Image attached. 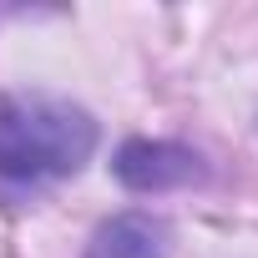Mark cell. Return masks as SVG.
Segmentation results:
<instances>
[{"mask_svg":"<svg viewBox=\"0 0 258 258\" xmlns=\"http://www.w3.org/2000/svg\"><path fill=\"white\" fill-rule=\"evenodd\" d=\"M96 147V121L46 91H16L0 101V177L6 182H56L81 172Z\"/></svg>","mask_w":258,"mask_h":258,"instance_id":"cell-1","label":"cell"},{"mask_svg":"<svg viewBox=\"0 0 258 258\" xmlns=\"http://www.w3.org/2000/svg\"><path fill=\"white\" fill-rule=\"evenodd\" d=\"M116 177L132 192H167V187H187L192 177H203V162L192 147L137 137L116 152Z\"/></svg>","mask_w":258,"mask_h":258,"instance_id":"cell-2","label":"cell"},{"mask_svg":"<svg viewBox=\"0 0 258 258\" xmlns=\"http://www.w3.org/2000/svg\"><path fill=\"white\" fill-rule=\"evenodd\" d=\"M86 258H167V233L147 213H121L91 233Z\"/></svg>","mask_w":258,"mask_h":258,"instance_id":"cell-3","label":"cell"}]
</instances>
